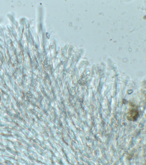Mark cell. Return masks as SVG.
I'll return each instance as SVG.
<instances>
[{"label": "cell", "mask_w": 146, "mask_h": 165, "mask_svg": "<svg viewBox=\"0 0 146 165\" xmlns=\"http://www.w3.org/2000/svg\"><path fill=\"white\" fill-rule=\"evenodd\" d=\"M139 114L137 110L135 109H131L128 113L127 118L130 121H135L138 118Z\"/></svg>", "instance_id": "6da1fadb"}]
</instances>
